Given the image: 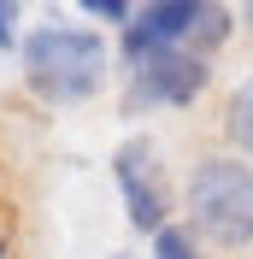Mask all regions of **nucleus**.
<instances>
[{"label":"nucleus","instance_id":"obj_1","mask_svg":"<svg viewBox=\"0 0 253 259\" xmlns=\"http://www.w3.org/2000/svg\"><path fill=\"white\" fill-rule=\"evenodd\" d=\"M18 65H24V82H30L35 100L48 106H82L106 89L112 53L95 30L82 24H41L18 41Z\"/></svg>","mask_w":253,"mask_h":259},{"label":"nucleus","instance_id":"obj_8","mask_svg":"<svg viewBox=\"0 0 253 259\" xmlns=\"http://www.w3.org/2000/svg\"><path fill=\"white\" fill-rule=\"evenodd\" d=\"M82 12H89V18H106V24H130L136 6H130V0H82Z\"/></svg>","mask_w":253,"mask_h":259},{"label":"nucleus","instance_id":"obj_9","mask_svg":"<svg viewBox=\"0 0 253 259\" xmlns=\"http://www.w3.org/2000/svg\"><path fill=\"white\" fill-rule=\"evenodd\" d=\"M0 48H18V6L0 0Z\"/></svg>","mask_w":253,"mask_h":259},{"label":"nucleus","instance_id":"obj_4","mask_svg":"<svg viewBox=\"0 0 253 259\" xmlns=\"http://www.w3.org/2000/svg\"><path fill=\"white\" fill-rule=\"evenodd\" d=\"M112 183L124 194V212L130 224L159 236V230L171 224V183H165V159H159V147L147 136H130L118 153H112Z\"/></svg>","mask_w":253,"mask_h":259},{"label":"nucleus","instance_id":"obj_7","mask_svg":"<svg viewBox=\"0 0 253 259\" xmlns=\"http://www.w3.org/2000/svg\"><path fill=\"white\" fill-rule=\"evenodd\" d=\"M153 259H206V253H200V236L189 224H165L153 236Z\"/></svg>","mask_w":253,"mask_h":259},{"label":"nucleus","instance_id":"obj_3","mask_svg":"<svg viewBox=\"0 0 253 259\" xmlns=\"http://www.w3.org/2000/svg\"><path fill=\"white\" fill-rule=\"evenodd\" d=\"M236 30L230 6H206V0H153V6H136V18L124 24L118 48H124V65L147 59V53H200L212 59V48H224Z\"/></svg>","mask_w":253,"mask_h":259},{"label":"nucleus","instance_id":"obj_2","mask_svg":"<svg viewBox=\"0 0 253 259\" xmlns=\"http://www.w3.org/2000/svg\"><path fill=\"white\" fill-rule=\"evenodd\" d=\"M189 230L212 247H247L253 242V165L236 153H206L189 171L183 189Z\"/></svg>","mask_w":253,"mask_h":259},{"label":"nucleus","instance_id":"obj_11","mask_svg":"<svg viewBox=\"0 0 253 259\" xmlns=\"http://www.w3.org/2000/svg\"><path fill=\"white\" fill-rule=\"evenodd\" d=\"M112 259H136V253H112Z\"/></svg>","mask_w":253,"mask_h":259},{"label":"nucleus","instance_id":"obj_10","mask_svg":"<svg viewBox=\"0 0 253 259\" xmlns=\"http://www.w3.org/2000/svg\"><path fill=\"white\" fill-rule=\"evenodd\" d=\"M0 259H6V224H0Z\"/></svg>","mask_w":253,"mask_h":259},{"label":"nucleus","instance_id":"obj_5","mask_svg":"<svg viewBox=\"0 0 253 259\" xmlns=\"http://www.w3.org/2000/svg\"><path fill=\"white\" fill-rule=\"evenodd\" d=\"M206 82H212V65H206L200 53H183V48H171V53H147V59L130 65L124 112L142 118V112H153V106H189Z\"/></svg>","mask_w":253,"mask_h":259},{"label":"nucleus","instance_id":"obj_12","mask_svg":"<svg viewBox=\"0 0 253 259\" xmlns=\"http://www.w3.org/2000/svg\"><path fill=\"white\" fill-rule=\"evenodd\" d=\"M247 18H253V6H247Z\"/></svg>","mask_w":253,"mask_h":259},{"label":"nucleus","instance_id":"obj_6","mask_svg":"<svg viewBox=\"0 0 253 259\" xmlns=\"http://www.w3.org/2000/svg\"><path fill=\"white\" fill-rule=\"evenodd\" d=\"M224 136H230V147L253 165V77H241L236 89H230V100H224Z\"/></svg>","mask_w":253,"mask_h":259}]
</instances>
